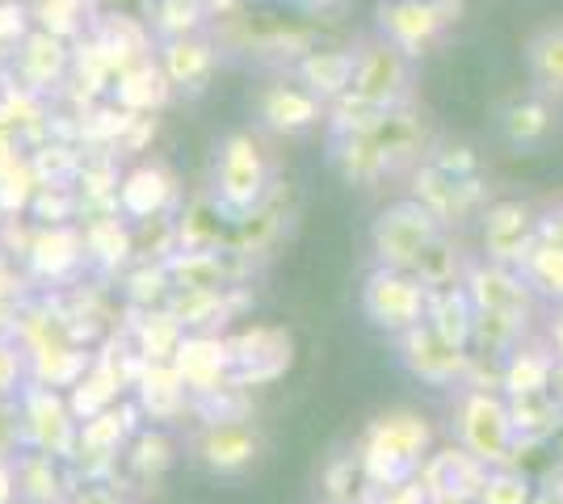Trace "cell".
Wrapping results in <instances>:
<instances>
[{
  "label": "cell",
  "instance_id": "1",
  "mask_svg": "<svg viewBox=\"0 0 563 504\" xmlns=\"http://www.w3.org/2000/svg\"><path fill=\"white\" fill-rule=\"evenodd\" d=\"M526 68L542 89H560L563 93V18L547 22L530 34L526 43Z\"/></svg>",
  "mask_w": 563,
  "mask_h": 504
},
{
  "label": "cell",
  "instance_id": "2",
  "mask_svg": "<svg viewBox=\"0 0 563 504\" xmlns=\"http://www.w3.org/2000/svg\"><path fill=\"white\" fill-rule=\"evenodd\" d=\"M555 219H560V232H563V206H560V215H555Z\"/></svg>",
  "mask_w": 563,
  "mask_h": 504
}]
</instances>
